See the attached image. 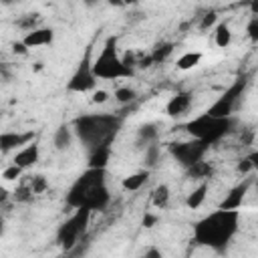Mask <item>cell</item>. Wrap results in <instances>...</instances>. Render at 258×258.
I'll return each instance as SVG.
<instances>
[{"mask_svg": "<svg viewBox=\"0 0 258 258\" xmlns=\"http://www.w3.org/2000/svg\"><path fill=\"white\" fill-rule=\"evenodd\" d=\"M93 73L97 79L105 81H115V79H125L133 77V69L125 67L121 60V54L117 50V38L109 36L107 42L103 44L99 56L93 60Z\"/></svg>", "mask_w": 258, "mask_h": 258, "instance_id": "cell-5", "label": "cell"}, {"mask_svg": "<svg viewBox=\"0 0 258 258\" xmlns=\"http://www.w3.org/2000/svg\"><path fill=\"white\" fill-rule=\"evenodd\" d=\"M147 179H149V169H141V171H135V173L123 177L121 187L125 191H137V189H141L147 183Z\"/></svg>", "mask_w": 258, "mask_h": 258, "instance_id": "cell-17", "label": "cell"}, {"mask_svg": "<svg viewBox=\"0 0 258 258\" xmlns=\"http://www.w3.org/2000/svg\"><path fill=\"white\" fill-rule=\"evenodd\" d=\"M155 224H157V216L145 212V216H143V220H141V226H143V228H153Z\"/></svg>", "mask_w": 258, "mask_h": 258, "instance_id": "cell-35", "label": "cell"}, {"mask_svg": "<svg viewBox=\"0 0 258 258\" xmlns=\"http://www.w3.org/2000/svg\"><path fill=\"white\" fill-rule=\"evenodd\" d=\"M169 198H171V191H169V185H165V183H159V185L151 191V204H153L155 208H159V210L167 208Z\"/></svg>", "mask_w": 258, "mask_h": 258, "instance_id": "cell-23", "label": "cell"}, {"mask_svg": "<svg viewBox=\"0 0 258 258\" xmlns=\"http://www.w3.org/2000/svg\"><path fill=\"white\" fill-rule=\"evenodd\" d=\"M0 115H2V113H0Z\"/></svg>", "mask_w": 258, "mask_h": 258, "instance_id": "cell-45", "label": "cell"}, {"mask_svg": "<svg viewBox=\"0 0 258 258\" xmlns=\"http://www.w3.org/2000/svg\"><path fill=\"white\" fill-rule=\"evenodd\" d=\"M34 141V131H4L0 133V151L8 153V151H16L20 147H24L26 143Z\"/></svg>", "mask_w": 258, "mask_h": 258, "instance_id": "cell-10", "label": "cell"}, {"mask_svg": "<svg viewBox=\"0 0 258 258\" xmlns=\"http://www.w3.org/2000/svg\"><path fill=\"white\" fill-rule=\"evenodd\" d=\"M111 159V145H99L89 149V167L93 169H105Z\"/></svg>", "mask_w": 258, "mask_h": 258, "instance_id": "cell-15", "label": "cell"}, {"mask_svg": "<svg viewBox=\"0 0 258 258\" xmlns=\"http://www.w3.org/2000/svg\"><path fill=\"white\" fill-rule=\"evenodd\" d=\"M214 40H216V44H218L220 48L230 46V42H232V28H230L228 22H220V24H216Z\"/></svg>", "mask_w": 258, "mask_h": 258, "instance_id": "cell-24", "label": "cell"}, {"mask_svg": "<svg viewBox=\"0 0 258 258\" xmlns=\"http://www.w3.org/2000/svg\"><path fill=\"white\" fill-rule=\"evenodd\" d=\"M159 137V129L155 123H143L137 129V147H145L149 143H155Z\"/></svg>", "mask_w": 258, "mask_h": 258, "instance_id": "cell-18", "label": "cell"}, {"mask_svg": "<svg viewBox=\"0 0 258 258\" xmlns=\"http://www.w3.org/2000/svg\"><path fill=\"white\" fill-rule=\"evenodd\" d=\"M12 52H14V54H26V52H28V46H26L22 40H18V42L12 44Z\"/></svg>", "mask_w": 258, "mask_h": 258, "instance_id": "cell-36", "label": "cell"}, {"mask_svg": "<svg viewBox=\"0 0 258 258\" xmlns=\"http://www.w3.org/2000/svg\"><path fill=\"white\" fill-rule=\"evenodd\" d=\"M256 163H258V153L252 151L250 155H246V157L238 163V171H240L242 175H250V173L256 169Z\"/></svg>", "mask_w": 258, "mask_h": 258, "instance_id": "cell-27", "label": "cell"}, {"mask_svg": "<svg viewBox=\"0 0 258 258\" xmlns=\"http://www.w3.org/2000/svg\"><path fill=\"white\" fill-rule=\"evenodd\" d=\"M121 129V119L117 115L109 113H97V115H83L75 121L73 131L85 143L89 149L99 145H111L115 135Z\"/></svg>", "mask_w": 258, "mask_h": 258, "instance_id": "cell-3", "label": "cell"}, {"mask_svg": "<svg viewBox=\"0 0 258 258\" xmlns=\"http://www.w3.org/2000/svg\"><path fill=\"white\" fill-rule=\"evenodd\" d=\"M4 234V218H0V236Z\"/></svg>", "mask_w": 258, "mask_h": 258, "instance_id": "cell-43", "label": "cell"}, {"mask_svg": "<svg viewBox=\"0 0 258 258\" xmlns=\"http://www.w3.org/2000/svg\"><path fill=\"white\" fill-rule=\"evenodd\" d=\"M38 157H40V147H38L36 141H30L24 147L16 149V153L12 157V163H16L22 169H28V167H32L38 161Z\"/></svg>", "mask_w": 258, "mask_h": 258, "instance_id": "cell-13", "label": "cell"}, {"mask_svg": "<svg viewBox=\"0 0 258 258\" xmlns=\"http://www.w3.org/2000/svg\"><path fill=\"white\" fill-rule=\"evenodd\" d=\"M83 4H85L87 8H93V6H97V4H99V0H83Z\"/></svg>", "mask_w": 258, "mask_h": 258, "instance_id": "cell-40", "label": "cell"}, {"mask_svg": "<svg viewBox=\"0 0 258 258\" xmlns=\"http://www.w3.org/2000/svg\"><path fill=\"white\" fill-rule=\"evenodd\" d=\"M185 169H187V175H189L191 179H200V181L210 179V177H212V173H214V167L210 165V161H204V159H200V161L191 163V165H189V167H185Z\"/></svg>", "mask_w": 258, "mask_h": 258, "instance_id": "cell-19", "label": "cell"}, {"mask_svg": "<svg viewBox=\"0 0 258 258\" xmlns=\"http://www.w3.org/2000/svg\"><path fill=\"white\" fill-rule=\"evenodd\" d=\"M109 101V91L105 89H93V95H91V103L95 105H103Z\"/></svg>", "mask_w": 258, "mask_h": 258, "instance_id": "cell-33", "label": "cell"}, {"mask_svg": "<svg viewBox=\"0 0 258 258\" xmlns=\"http://www.w3.org/2000/svg\"><path fill=\"white\" fill-rule=\"evenodd\" d=\"M240 212L238 210H222L218 208L204 220H200L194 228V238L198 244H204L208 248H214L222 252L226 244L234 238L238 230Z\"/></svg>", "mask_w": 258, "mask_h": 258, "instance_id": "cell-2", "label": "cell"}, {"mask_svg": "<svg viewBox=\"0 0 258 258\" xmlns=\"http://www.w3.org/2000/svg\"><path fill=\"white\" fill-rule=\"evenodd\" d=\"M52 40H54V30H52V28H46V26H36V28L28 30V32L22 36V42H24L28 48L48 46Z\"/></svg>", "mask_w": 258, "mask_h": 258, "instance_id": "cell-12", "label": "cell"}, {"mask_svg": "<svg viewBox=\"0 0 258 258\" xmlns=\"http://www.w3.org/2000/svg\"><path fill=\"white\" fill-rule=\"evenodd\" d=\"M191 93L189 91H179V93H175L169 101H167V105H165V113H167V117H181L183 113H187L189 111V107H191Z\"/></svg>", "mask_w": 258, "mask_h": 258, "instance_id": "cell-14", "label": "cell"}, {"mask_svg": "<svg viewBox=\"0 0 258 258\" xmlns=\"http://www.w3.org/2000/svg\"><path fill=\"white\" fill-rule=\"evenodd\" d=\"M111 202V194L105 185V169H93L89 167L77 181L71 185L67 194V206L77 210V208H87L91 212L107 208Z\"/></svg>", "mask_w": 258, "mask_h": 258, "instance_id": "cell-1", "label": "cell"}, {"mask_svg": "<svg viewBox=\"0 0 258 258\" xmlns=\"http://www.w3.org/2000/svg\"><path fill=\"white\" fill-rule=\"evenodd\" d=\"M161 159V147L155 143H149L143 147V167L145 169H153Z\"/></svg>", "mask_w": 258, "mask_h": 258, "instance_id": "cell-21", "label": "cell"}, {"mask_svg": "<svg viewBox=\"0 0 258 258\" xmlns=\"http://www.w3.org/2000/svg\"><path fill=\"white\" fill-rule=\"evenodd\" d=\"M73 135H75V131H73L71 125H67V123L58 125L56 131H54V137H52V145H54V149H58V151H67V149L73 145Z\"/></svg>", "mask_w": 258, "mask_h": 258, "instance_id": "cell-16", "label": "cell"}, {"mask_svg": "<svg viewBox=\"0 0 258 258\" xmlns=\"http://www.w3.org/2000/svg\"><path fill=\"white\" fill-rule=\"evenodd\" d=\"M8 198H10V191H8L4 185H0V204H6Z\"/></svg>", "mask_w": 258, "mask_h": 258, "instance_id": "cell-38", "label": "cell"}, {"mask_svg": "<svg viewBox=\"0 0 258 258\" xmlns=\"http://www.w3.org/2000/svg\"><path fill=\"white\" fill-rule=\"evenodd\" d=\"M246 77H240V79H236L212 105H210V109L206 111V113H210V115H214V117H230L236 109H238V105H240V101H242V93H244V89H246Z\"/></svg>", "mask_w": 258, "mask_h": 258, "instance_id": "cell-8", "label": "cell"}, {"mask_svg": "<svg viewBox=\"0 0 258 258\" xmlns=\"http://www.w3.org/2000/svg\"><path fill=\"white\" fill-rule=\"evenodd\" d=\"M109 2V6H115V8H123L125 4H123V0H107Z\"/></svg>", "mask_w": 258, "mask_h": 258, "instance_id": "cell-39", "label": "cell"}, {"mask_svg": "<svg viewBox=\"0 0 258 258\" xmlns=\"http://www.w3.org/2000/svg\"><path fill=\"white\" fill-rule=\"evenodd\" d=\"M141 0H123V4L125 6H135V4H139Z\"/></svg>", "mask_w": 258, "mask_h": 258, "instance_id": "cell-42", "label": "cell"}, {"mask_svg": "<svg viewBox=\"0 0 258 258\" xmlns=\"http://www.w3.org/2000/svg\"><path fill=\"white\" fill-rule=\"evenodd\" d=\"M28 185H30V189H32L34 196H36V194H42V191L48 189V181H46L44 175H32L30 181H28Z\"/></svg>", "mask_w": 258, "mask_h": 258, "instance_id": "cell-30", "label": "cell"}, {"mask_svg": "<svg viewBox=\"0 0 258 258\" xmlns=\"http://www.w3.org/2000/svg\"><path fill=\"white\" fill-rule=\"evenodd\" d=\"M12 77V71L6 62H0V81H8Z\"/></svg>", "mask_w": 258, "mask_h": 258, "instance_id": "cell-37", "label": "cell"}, {"mask_svg": "<svg viewBox=\"0 0 258 258\" xmlns=\"http://www.w3.org/2000/svg\"><path fill=\"white\" fill-rule=\"evenodd\" d=\"M89 220H91V210H87V208H77L75 214L58 226L56 242H58V246H60L64 252H71V250L79 244V240H81V238L85 236V232H87Z\"/></svg>", "mask_w": 258, "mask_h": 258, "instance_id": "cell-6", "label": "cell"}, {"mask_svg": "<svg viewBox=\"0 0 258 258\" xmlns=\"http://www.w3.org/2000/svg\"><path fill=\"white\" fill-rule=\"evenodd\" d=\"M173 52V44L171 42H161V44H157L149 54H151V58H153V64L155 62H161V60H165L169 54Z\"/></svg>", "mask_w": 258, "mask_h": 258, "instance_id": "cell-26", "label": "cell"}, {"mask_svg": "<svg viewBox=\"0 0 258 258\" xmlns=\"http://www.w3.org/2000/svg\"><path fill=\"white\" fill-rule=\"evenodd\" d=\"M97 87V77L93 73V46H89L83 54V58L79 60L75 73L71 75L69 83H67V91L69 93H89Z\"/></svg>", "mask_w": 258, "mask_h": 258, "instance_id": "cell-7", "label": "cell"}, {"mask_svg": "<svg viewBox=\"0 0 258 258\" xmlns=\"http://www.w3.org/2000/svg\"><path fill=\"white\" fill-rule=\"evenodd\" d=\"M206 196H208V179H204L198 187H194V189L189 191V196L185 198V206H187L189 210H198V208L206 202Z\"/></svg>", "mask_w": 258, "mask_h": 258, "instance_id": "cell-20", "label": "cell"}, {"mask_svg": "<svg viewBox=\"0 0 258 258\" xmlns=\"http://www.w3.org/2000/svg\"><path fill=\"white\" fill-rule=\"evenodd\" d=\"M32 198H34V194H32L28 183H20L14 191V200L20 202V204H28V202H32Z\"/></svg>", "mask_w": 258, "mask_h": 258, "instance_id": "cell-29", "label": "cell"}, {"mask_svg": "<svg viewBox=\"0 0 258 258\" xmlns=\"http://www.w3.org/2000/svg\"><path fill=\"white\" fill-rule=\"evenodd\" d=\"M38 20H40V16H38V14H24L22 18H18V20H16V26H18V28H22L24 32H28V30H32V28H36V26H38Z\"/></svg>", "mask_w": 258, "mask_h": 258, "instance_id": "cell-28", "label": "cell"}, {"mask_svg": "<svg viewBox=\"0 0 258 258\" xmlns=\"http://www.w3.org/2000/svg\"><path fill=\"white\" fill-rule=\"evenodd\" d=\"M22 171H24L22 167H18L16 163H10V165L2 171V177H4L6 181H14V179H18V177L22 175Z\"/></svg>", "mask_w": 258, "mask_h": 258, "instance_id": "cell-31", "label": "cell"}, {"mask_svg": "<svg viewBox=\"0 0 258 258\" xmlns=\"http://www.w3.org/2000/svg\"><path fill=\"white\" fill-rule=\"evenodd\" d=\"M236 121L234 117H214L210 113H202L198 117H194L191 121H187L185 125V131L194 137V139H200L208 145L220 141L222 137H226L232 129H234Z\"/></svg>", "mask_w": 258, "mask_h": 258, "instance_id": "cell-4", "label": "cell"}, {"mask_svg": "<svg viewBox=\"0 0 258 258\" xmlns=\"http://www.w3.org/2000/svg\"><path fill=\"white\" fill-rule=\"evenodd\" d=\"M200 62H202V52L189 50V52H183V54L175 60V67H177L179 71H189V69H196Z\"/></svg>", "mask_w": 258, "mask_h": 258, "instance_id": "cell-22", "label": "cell"}, {"mask_svg": "<svg viewBox=\"0 0 258 258\" xmlns=\"http://www.w3.org/2000/svg\"><path fill=\"white\" fill-rule=\"evenodd\" d=\"M113 97H115L117 103L129 105V103H133V101L137 99V93H135V89H131V87H117Z\"/></svg>", "mask_w": 258, "mask_h": 258, "instance_id": "cell-25", "label": "cell"}, {"mask_svg": "<svg viewBox=\"0 0 258 258\" xmlns=\"http://www.w3.org/2000/svg\"><path fill=\"white\" fill-rule=\"evenodd\" d=\"M250 185H252V179H250V177H246L242 183L234 185V187L226 194V198L222 200L220 208H222V210H238V208H242L244 198H246V194H248Z\"/></svg>", "mask_w": 258, "mask_h": 258, "instance_id": "cell-11", "label": "cell"}, {"mask_svg": "<svg viewBox=\"0 0 258 258\" xmlns=\"http://www.w3.org/2000/svg\"><path fill=\"white\" fill-rule=\"evenodd\" d=\"M145 256H153V258H159L161 254H159L157 250H147V252H145Z\"/></svg>", "mask_w": 258, "mask_h": 258, "instance_id": "cell-41", "label": "cell"}, {"mask_svg": "<svg viewBox=\"0 0 258 258\" xmlns=\"http://www.w3.org/2000/svg\"><path fill=\"white\" fill-rule=\"evenodd\" d=\"M248 36L256 42L258 40V16H252L248 22Z\"/></svg>", "mask_w": 258, "mask_h": 258, "instance_id": "cell-34", "label": "cell"}, {"mask_svg": "<svg viewBox=\"0 0 258 258\" xmlns=\"http://www.w3.org/2000/svg\"><path fill=\"white\" fill-rule=\"evenodd\" d=\"M216 22H218V14L216 12H206L200 20V30H210L212 26H216Z\"/></svg>", "mask_w": 258, "mask_h": 258, "instance_id": "cell-32", "label": "cell"}, {"mask_svg": "<svg viewBox=\"0 0 258 258\" xmlns=\"http://www.w3.org/2000/svg\"><path fill=\"white\" fill-rule=\"evenodd\" d=\"M208 147H210L208 143H204V141H200V139H191V141L171 143V145H169V151H171V155H173L183 167H189L191 163L204 159Z\"/></svg>", "mask_w": 258, "mask_h": 258, "instance_id": "cell-9", "label": "cell"}, {"mask_svg": "<svg viewBox=\"0 0 258 258\" xmlns=\"http://www.w3.org/2000/svg\"><path fill=\"white\" fill-rule=\"evenodd\" d=\"M2 4H12V2H16V0H0Z\"/></svg>", "mask_w": 258, "mask_h": 258, "instance_id": "cell-44", "label": "cell"}]
</instances>
